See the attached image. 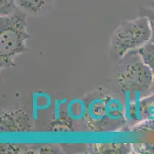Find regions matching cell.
I'll use <instances>...</instances> for the list:
<instances>
[{
  "mask_svg": "<svg viewBox=\"0 0 154 154\" xmlns=\"http://www.w3.org/2000/svg\"><path fill=\"white\" fill-rule=\"evenodd\" d=\"M28 15L17 8L12 14L0 18V65L15 66V59L27 49Z\"/></svg>",
  "mask_w": 154,
  "mask_h": 154,
  "instance_id": "1",
  "label": "cell"
},
{
  "mask_svg": "<svg viewBox=\"0 0 154 154\" xmlns=\"http://www.w3.org/2000/svg\"><path fill=\"white\" fill-rule=\"evenodd\" d=\"M150 39L147 18L139 15L133 20L123 22L111 36L110 53L113 60L119 61L130 52L139 49Z\"/></svg>",
  "mask_w": 154,
  "mask_h": 154,
  "instance_id": "2",
  "label": "cell"
},
{
  "mask_svg": "<svg viewBox=\"0 0 154 154\" xmlns=\"http://www.w3.org/2000/svg\"><path fill=\"white\" fill-rule=\"evenodd\" d=\"M118 80L130 90L152 91L153 75L141 59L137 50L127 53L118 61Z\"/></svg>",
  "mask_w": 154,
  "mask_h": 154,
  "instance_id": "3",
  "label": "cell"
},
{
  "mask_svg": "<svg viewBox=\"0 0 154 154\" xmlns=\"http://www.w3.org/2000/svg\"><path fill=\"white\" fill-rule=\"evenodd\" d=\"M55 0H16L19 9L28 15L40 16L52 9Z\"/></svg>",
  "mask_w": 154,
  "mask_h": 154,
  "instance_id": "4",
  "label": "cell"
},
{
  "mask_svg": "<svg viewBox=\"0 0 154 154\" xmlns=\"http://www.w3.org/2000/svg\"><path fill=\"white\" fill-rule=\"evenodd\" d=\"M141 59L143 63L150 69L153 75V86H152V91L154 92V44L150 42H147L139 49H137Z\"/></svg>",
  "mask_w": 154,
  "mask_h": 154,
  "instance_id": "5",
  "label": "cell"
},
{
  "mask_svg": "<svg viewBox=\"0 0 154 154\" xmlns=\"http://www.w3.org/2000/svg\"><path fill=\"white\" fill-rule=\"evenodd\" d=\"M140 15H143L147 18L149 22V28H150V39L149 42L154 44V8H150L141 7L140 8Z\"/></svg>",
  "mask_w": 154,
  "mask_h": 154,
  "instance_id": "6",
  "label": "cell"
},
{
  "mask_svg": "<svg viewBox=\"0 0 154 154\" xmlns=\"http://www.w3.org/2000/svg\"><path fill=\"white\" fill-rule=\"evenodd\" d=\"M0 14L1 16L9 15L17 10L16 0H0Z\"/></svg>",
  "mask_w": 154,
  "mask_h": 154,
  "instance_id": "7",
  "label": "cell"
},
{
  "mask_svg": "<svg viewBox=\"0 0 154 154\" xmlns=\"http://www.w3.org/2000/svg\"><path fill=\"white\" fill-rule=\"evenodd\" d=\"M151 7H152V8H154V1H152V2H151Z\"/></svg>",
  "mask_w": 154,
  "mask_h": 154,
  "instance_id": "8",
  "label": "cell"
}]
</instances>
